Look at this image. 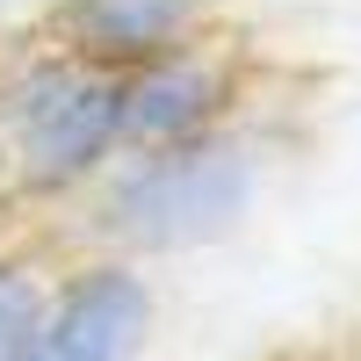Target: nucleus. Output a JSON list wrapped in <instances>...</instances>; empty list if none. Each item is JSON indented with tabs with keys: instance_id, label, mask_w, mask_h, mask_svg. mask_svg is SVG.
I'll use <instances>...</instances> for the list:
<instances>
[{
	"instance_id": "nucleus-1",
	"label": "nucleus",
	"mask_w": 361,
	"mask_h": 361,
	"mask_svg": "<svg viewBox=\"0 0 361 361\" xmlns=\"http://www.w3.org/2000/svg\"><path fill=\"white\" fill-rule=\"evenodd\" d=\"M260 195V159L253 145L224 130H195L145 152L109 180L102 195V231L130 253H188L209 238L238 231V217Z\"/></svg>"
},
{
	"instance_id": "nucleus-2",
	"label": "nucleus",
	"mask_w": 361,
	"mask_h": 361,
	"mask_svg": "<svg viewBox=\"0 0 361 361\" xmlns=\"http://www.w3.org/2000/svg\"><path fill=\"white\" fill-rule=\"evenodd\" d=\"M0 145L29 195L73 188L116 152V73L80 58H37L0 87Z\"/></svg>"
},
{
	"instance_id": "nucleus-3",
	"label": "nucleus",
	"mask_w": 361,
	"mask_h": 361,
	"mask_svg": "<svg viewBox=\"0 0 361 361\" xmlns=\"http://www.w3.org/2000/svg\"><path fill=\"white\" fill-rule=\"evenodd\" d=\"M152 333V289L130 267H87L37 311L8 361H137Z\"/></svg>"
},
{
	"instance_id": "nucleus-4",
	"label": "nucleus",
	"mask_w": 361,
	"mask_h": 361,
	"mask_svg": "<svg viewBox=\"0 0 361 361\" xmlns=\"http://www.w3.org/2000/svg\"><path fill=\"white\" fill-rule=\"evenodd\" d=\"M238 94V80L217 51L180 44L166 58H145V66L116 73V145H173L195 130H217L224 102Z\"/></svg>"
},
{
	"instance_id": "nucleus-5",
	"label": "nucleus",
	"mask_w": 361,
	"mask_h": 361,
	"mask_svg": "<svg viewBox=\"0 0 361 361\" xmlns=\"http://www.w3.org/2000/svg\"><path fill=\"white\" fill-rule=\"evenodd\" d=\"M202 0H51V44L94 73H130L145 58L195 44Z\"/></svg>"
},
{
	"instance_id": "nucleus-6",
	"label": "nucleus",
	"mask_w": 361,
	"mask_h": 361,
	"mask_svg": "<svg viewBox=\"0 0 361 361\" xmlns=\"http://www.w3.org/2000/svg\"><path fill=\"white\" fill-rule=\"evenodd\" d=\"M37 311H44L37 282H29V275H15V267H0V361L22 347V333L37 325Z\"/></svg>"
}]
</instances>
